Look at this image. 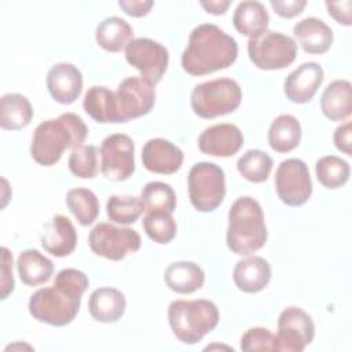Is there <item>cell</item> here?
<instances>
[{"mask_svg": "<svg viewBox=\"0 0 352 352\" xmlns=\"http://www.w3.org/2000/svg\"><path fill=\"white\" fill-rule=\"evenodd\" d=\"M126 300L121 290L116 287H99L92 292L88 300L91 316L102 323H114L125 312Z\"/></svg>", "mask_w": 352, "mask_h": 352, "instance_id": "7402d4cb", "label": "cell"}, {"mask_svg": "<svg viewBox=\"0 0 352 352\" xmlns=\"http://www.w3.org/2000/svg\"><path fill=\"white\" fill-rule=\"evenodd\" d=\"M351 128H352L351 121H346L336 128L334 136H333L334 146L337 147V150L342 151L346 155H352V148H351V144H352L351 143V132L352 131H351Z\"/></svg>", "mask_w": 352, "mask_h": 352, "instance_id": "b9f144b4", "label": "cell"}, {"mask_svg": "<svg viewBox=\"0 0 352 352\" xmlns=\"http://www.w3.org/2000/svg\"><path fill=\"white\" fill-rule=\"evenodd\" d=\"M77 231L72 220L63 214L54 216L41 234V246L55 257H66L76 249Z\"/></svg>", "mask_w": 352, "mask_h": 352, "instance_id": "d6986e66", "label": "cell"}, {"mask_svg": "<svg viewBox=\"0 0 352 352\" xmlns=\"http://www.w3.org/2000/svg\"><path fill=\"white\" fill-rule=\"evenodd\" d=\"M301 140V125L294 116H278L268 129V144L276 153L294 150Z\"/></svg>", "mask_w": 352, "mask_h": 352, "instance_id": "f546056e", "label": "cell"}, {"mask_svg": "<svg viewBox=\"0 0 352 352\" xmlns=\"http://www.w3.org/2000/svg\"><path fill=\"white\" fill-rule=\"evenodd\" d=\"M1 300H6L14 290L12 254L7 248H1Z\"/></svg>", "mask_w": 352, "mask_h": 352, "instance_id": "f35d334b", "label": "cell"}, {"mask_svg": "<svg viewBox=\"0 0 352 352\" xmlns=\"http://www.w3.org/2000/svg\"><path fill=\"white\" fill-rule=\"evenodd\" d=\"M232 279L239 290L245 293H257L270 283L271 265L260 256L242 258L234 267Z\"/></svg>", "mask_w": 352, "mask_h": 352, "instance_id": "ffe728a7", "label": "cell"}, {"mask_svg": "<svg viewBox=\"0 0 352 352\" xmlns=\"http://www.w3.org/2000/svg\"><path fill=\"white\" fill-rule=\"evenodd\" d=\"M66 205L81 226L92 224L99 214V201L88 188H72L66 195Z\"/></svg>", "mask_w": 352, "mask_h": 352, "instance_id": "1f68e13d", "label": "cell"}, {"mask_svg": "<svg viewBox=\"0 0 352 352\" xmlns=\"http://www.w3.org/2000/svg\"><path fill=\"white\" fill-rule=\"evenodd\" d=\"M243 146V135L234 124H216L204 129L198 138V147L212 157H232Z\"/></svg>", "mask_w": 352, "mask_h": 352, "instance_id": "9a60e30c", "label": "cell"}, {"mask_svg": "<svg viewBox=\"0 0 352 352\" xmlns=\"http://www.w3.org/2000/svg\"><path fill=\"white\" fill-rule=\"evenodd\" d=\"M293 34L301 48L308 54H324L333 44V30L322 19L315 16H308L297 22L293 26Z\"/></svg>", "mask_w": 352, "mask_h": 352, "instance_id": "44dd1931", "label": "cell"}, {"mask_svg": "<svg viewBox=\"0 0 352 352\" xmlns=\"http://www.w3.org/2000/svg\"><path fill=\"white\" fill-rule=\"evenodd\" d=\"M239 346L245 352L275 351L274 334L265 327H250L242 336Z\"/></svg>", "mask_w": 352, "mask_h": 352, "instance_id": "74e56055", "label": "cell"}, {"mask_svg": "<svg viewBox=\"0 0 352 352\" xmlns=\"http://www.w3.org/2000/svg\"><path fill=\"white\" fill-rule=\"evenodd\" d=\"M272 10L282 18H293L302 12L307 6L305 0H270Z\"/></svg>", "mask_w": 352, "mask_h": 352, "instance_id": "ab89813d", "label": "cell"}, {"mask_svg": "<svg viewBox=\"0 0 352 352\" xmlns=\"http://www.w3.org/2000/svg\"><path fill=\"white\" fill-rule=\"evenodd\" d=\"M91 250L107 260L120 261L140 249L142 239L138 231L128 227H117L110 223L96 224L88 236Z\"/></svg>", "mask_w": 352, "mask_h": 352, "instance_id": "9c48e42d", "label": "cell"}, {"mask_svg": "<svg viewBox=\"0 0 352 352\" xmlns=\"http://www.w3.org/2000/svg\"><path fill=\"white\" fill-rule=\"evenodd\" d=\"M242 100V89L232 78L201 82L191 92V109L201 118H214L235 111Z\"/></svg>", "mask_w": 352, "mask_h": 352, "instance_id": "8992f818", "label": "cell"}, {"mask_svg": "<svg viewBox=\"0 0 352 352\" xmlns=\"http://www.w3.org/2000/svg\"><path fill=\"white\" fill-rule=\"evenodd\" d=\"M270 15L260 1H241L232 15L234 28L243 36L253 38L264 33L268 28Z\"/></svg>", "mask_w": 352, "mask_h": 352, "instance_id": "484cf974", "label": "cell"}, {"mask_svg": "<svg viewBox=\"0 0 352 352\" xmlns=\"http://www.w3.org/2000/svg\"><path fill=\"white\" fill-rule=\"evenodd\" d=\"M147 213H173L176 209V194L164 182L147 183L140 194Z\"/></svg>", "mask_w": 352, "mask_h": 352, "instance_id": "4dcf8cb0", "label": "cell"}, {"mask_svg": "<svg viewBox=\"0 0 352 352\" xmlns=\"http://www.w3.org/2000/svg\"><path fill=\"white\" fill-rule=\"evenodd\" d=\"M89 286L88 276L76 268H65L55 276L51 287L34 292L29 300L30 315L51 326H66L76 318L81 296Z\"/></svg>", "mask_w": 352, "mask_h": 352, "instance_id": "6da1fadb", "label": "cell"}, {"mask_svg": "<svg viewBox=\"0 0 352 352\" xmlns=\"http://www.w3.org/2000/svg\"><path fill=\"white\" fill-rule=\"evenodd\" d=\"M142 226L147 236L161 245L169 243L177 232L176 221L170 213H147Z\"/></svg>", "mask_w": 352, "mask_h": 352, "instance_id": "d590c367", "label": "cell"}, {"mask_svg": "<svg viewBox=\"0 0 352 352\" xmlns=\"http://www.w3.org/2000/svg\"><path fill=\"white\" fill-rule=\"evenodd\" d=\"M248 54L252 63L261 70H279L292 65L297 56L296 41L283 33L265 30L249 38Z\"/></svg>", "mask_w": 352, "mask_h": 352, "instance_id": "ba28073f", "label": "cell"}, {"mask_svg": "<svg viewBox=\"0 0 352 352\" xmlns=\"http://www.w3.org/2000/svg\"><path fill=\"white\" fill-rule=\"evenodd\" d=\"M47 88L60 104H72L82 91V74L72 63H55L47 73Z\"/></svg>", "mask_w": 352, "mask_h": 352, "instance_id": "ac0fdd59", "label": "cell"}, {"mask_svg": "<svg viewBox=\"0 0 352 352\" xmlns=\"http://www.w3.org/2000/svg\"><path fill=\"white\" fill-rule=\"evenodd\" d=\"M69 169L80 179H92L98 173V147L81 144L69 155Z\"/></svg>", "mask_w": 352, "mask_h": 352, "instance_id": "8d00e7d4", "label": "cell"}, {"mask_svg": "<svg viewBox=\"0 0 352 352\" xmlns=\"http://www.w3.org/2000/svg\"><path fill=\"white\" fill-rule=\"evenodd\" d=\"M125 59L140 72L143 80L155 85L168 69L169 54L162 44L147 37H139L125 47Z\"/></svg>", "mask_w": 352, "mask_h": 352, "instance_id": "7c38bea8", "label": "cell"}, {"mask_svg": "<svg viewBox=\"0 0 352 352\" xmlns=\"http://www.w3.org/2000/svg\"><path fill=\"white\" fill-rule=\"evenodd\" d=\"M275 190L279 199L287 206L304 205L312 194L307 164L298 158L282 161L275 172Z\"/></svg>", "mask_w": 352, "mask_h": 352, "instance_id": "8fae6325", "label": "cell"}, {"mask_svg": "<svg viewBox=\"0 0 352 352\" xmlns=\"http://www.w3.org/2000/svg\"><path fill=\"white\" fill-rule=\"evenodd\" d=\"M324 74L316 62H305L293 70L285 80L283 91L293 103H308L323 82Z\"/></svg>", "mask_w": 352, "mask_h": 352, "instance_id": "e0dca14e", "label": "cell"}, {"mask_svg": "<svg viewBox=\"0 0 352 352\" xmlns=\"http://www.w3.org/2000/svg\"><path fill=\"white\" fill-rule=\"evenodd\" d=\"M82 107L85 113L96 122H100V124L122 122V118L118 111L116 92H113L106 87H100V85L91 87L84 95Z\"/></svg>", "mask_w": 352, "mask_h": 352, "instance_id": "603a6c76", "label": "cell"}, {"mask_svg": "<svg viewBox=\"0 0 352 352\" xmlns=\"http://www.w3.org/2000/svg\"><path fill=\"white\" fill-rule=\"evenodd\" d=\"M164 279L172 292L191 294L204 286L205 272L192 261H176L166 267Z\"/></svg>", "mask_w": 352, "mask_h": 352, "instance_id": "d4e9b609", "label": "cell"}, {"mask_svg": "<svg viewBox=\"0 0 352 352\" xmlns=\"http://www.w3.org/2000/svg\"><path fill=\"white\" fill-rule=\"evenodd\" d=\"M236 56L238 44L234 37L213 23H202L190 33L182 66L191 76H205L230 67Z\"/></svg>", "mask_w": 352, "mask_h": 352, "instance_id": "7a4b0ae2", "label": "cell"}, {"mask_svg": "<svg viewBox=\"0 0 352 352\" xmlns=\"http://www.w3.org/2000/svg\"><path fill=\"white\" fill-rule=\"evenodd\" d=\"M315 336L312 318L298 307H287L278 318V333L274 336L275 351L301 352Z\"/></svg>", "mask_w": 352, "mask_h": 352, "instance_id": "30bf717a", "label": "cell"}, {"mask_svg": "<svg viewBox=\"0 0 352 352\" xmlns=\"http://www.w3.org/2000/svg\"><path fill=\"white\" fill-rule=\"evenodd\" d=\"M168 320L176 338L187 345L199 342L219 323V309L209 300H175L168 308Z\"/></svg>", "mask_w": 352, "mask_h": 352, "instance_id": "5b68a950", "label": "cell"}, {"mask_svg": "<svg viewBox=\"0 0 352 352\" xmlns=\"http://www.w3.org/2000/svg\"><path fill=\"white\" fill-rule=\"evenodd\" d=\"M100 172L110 180L122 182L135 172V144L124 133H113L100 144Z\"/></svg>", "mask_w": 352, "mask_h": 352, "instance_id": "4fadbf2b", "label": "cell"}, {"mask_svg": "<svg viewBox=\"0 0 352 352\" xmlns=\"http://www.w3.org/2000/svg\"><path fill=\"white\" fill-rule=\"evenodd\" d=\"M188 195L191 205L198 212H213L226 195L224 170L213 162L195 164L187 176Z\"/></svg>", "mask_w": 352, "mask_h": 352, "instance_id": "52a82bcc", "label": "cell"}, {"mask_svg": "<svg viewBox=\"0 0 352 352\" xmlns=\"http://www.w3.org/2000/svg\"><path fill=\"white\" fill-rule=\"evenodd\" d=\"M272 158L263 150H248L236 162L241 176L252 183H263L272 170Z\"/></svg>", "mask_w": 352, "mask_h": 352, "instance_id": "d6a6232c", "label": "cell"}, {"mask_svg": "<svg viewBox=\"0 0 352 352\" xmlns=\"http://www.w3.org/2000/svg\"><path fill=\"white\" fill-rule=\"evenodd\" d=\"M116 98L122 122H128L151 111L155 103V89L142 77H128L118 84Z\"/></svg>", "mask_w": 352, "mask_h": 352, "instance_id": "5bb4252c", "label": "cell"}, {"mask_svg": "<svg viewBox=\"0 0 352 352\" xmlns=\"http://www.w3.org/2000/svg\"><path fill=\"white\" fill-rule=\"evenodd\" d=\"M228 249L248 256L261 249L267 242V226L260 204L252 197H239L228 210Z\"/></svg>", "mask_w": 352, "mask_h": 352, "instance_id": "277c9868", "label": "cell"}, {"mask_svg": "<svg viewBox=\"0 0 352 352\" xmlns=\"http://www.w3.org/2000/svg\"><path fill=\"white\" fill-rule=\"evenodd\" d=\"M183 151L172 142L155 138L150 139L142 150L143 166L153 173L172 175L183 165Z\"/></svg>", "mask_w": 352, "mask_h": 352, "instance_id": "2e32d148", "label": "cell"}, {"mask_svg": "<svg viewBox=\"0 0 352 352\" xmlns=\"http://www.w3.org/2000/svg\"><path fill=\"white\" fill-rule=\"evenodd\" d=\"M118 6L122 8V11L131 16L140 18L150 12L151 7L154 6V1L151 0H120Z\"/></svg>", "mask_w": 352, "mask_h": 352, "instance_id": "7bdbcfd3", "label": "cell"}, {"mask_svg": "<svg viewBox=\"0 0 352 352\" xmlns=\"http://www.w3.org/2000/svg\"><path fill=\"white\" fill-rule=\"evenodd\" d=\"M33 118V107L29 99L21 94H6L0 99V126L18 131L29 125Z\"/></svg>", "mask_w": 352, "mask_h": 352, "instance_id": "f1b7e54d", "label": "cell"}, {"mask_svg": "<svg viewBox=\"0 0 352 352\" xmlns=\"http://www.w3.org/2000/svg\"><path fill=\"white\" fill-rule=\"evenodd\" d=\"M88 128L82 118L74 113H63L55 120H47L33 132L30 154L43 166L55 165L65 150L76 148L84 143Z\"/></svg>", "mask_w": 352, "mask_h": 352, "instance_id": "3957f363", "label": "cell"}, {"mask_svg": "<svg viewBox=\"0 0 352 352\" xmlns=\"http://www.w3.org/2000/svg\"><path fill=\"white\" fill-rule=\"evenodd\" d=\"M320 109L330 121H344L352 113V85L346 80L330 82L322 96Z\"/></svg>", "mask_w": 352, "mask_h": 352, "instance_id": "cb8c5ba5", "label": "cell"}, {"mask_svg": "<svg viewBox=\"0 0 352 352\" xmlns=\"http://www.w3.org/2000/svg\"><path fill=\"white\" fill-rule=\"evenodd\" d=\"M315 172L322 186L326 188H338L348 182L351 168L345 160L337 155H326L316 161Z\"/></svg>", "mask_w": 352, "mask_h": 352, "instance_id": "836d02e7", "label": "cell"}, {"mask_svg": "<svg viewBox=\"0 0 352 352\" xmlns=\"http://www.w3.org/2000/svg\"><path fill=\"white\" fill-rule=\"evenodd\" d=\"M16 270L23 285L38 286L50 280L54 274V264L38 250L26 249L18 256Z\"/></svg>", "mask_w": 352, "mask_h": 352, "instance_id": "4316f807", "label": "cell"}, {"mask_svg": "<svg viewBox=\"0 0 352 352\" xmlns=\"http://www.w3.org/2000/svg\"><path fill=\"white\" fill-rule=\"evenodd\" d=\"M131 25L120 16L104 18L96 28L95 38L100 48L109 52H120L133 38Z\"/></svg>", "mask_w": 352, "mask_h": 352, "instance_id": "83f0119b", "label": "cell"}, {"mask_svg": "<svg viewBox=\"0 0 352 352\" xmlns=\"http://www.w3.org/2000/svg\"><path fill=\"white\" fill-rule=\"evenodd\" d=\"M206 12L209 14H213V15H223L226 14L227 8L231 6V1L230 0H209V1H205L202 0L199 3Z\"/></svg>", "mask_w": 352, "mask_h": 352, "instance_id": "ee69618b", "label": "cell"}, {"mask_svg": "<svg viewBox=\"0 0 352 352\" xmlns=\"http://www.w3.org/2000/svg\"><path fill=\"white\" fill-rule=\"evenodd\" d=\"M144 209L142 198L132 195H111L106 202L107 217L118 224L135 223Z\"/></svg>", "mask_w": 352, "mask_h": 352, "instance_id": "e575fe53", "label": "cell"}, {"mask_svg": "<svg viewBox=\"0 0 352 352\" xmlns=\"http://www.w3.org/2000/svg\"><path fill=\"white\" fill-rule=\"evenodd\" d=\"M326 8L329 15H331L338 23L344 26H349L352 23V1L345 0V1H326Z\"/></svg>", "mask_w": 352, "mask_h": 352, "instance_id": "60d3db41", "label": "cell"}]
</instances>
